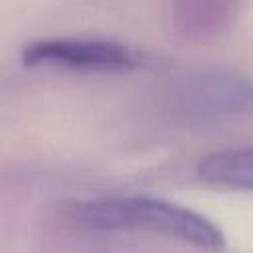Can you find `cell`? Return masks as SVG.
Segmentation results:
<instances>
[{"instance_id":"6da1fadb","label":"cell","mask_w":253,"mask_h":253,"mask_svg":"<svg viewBox=\"0 0 253 253\" xmlns=\"http://www.w3.org/2000/svg\"><path fill=\"white\" fill-rule=\"evenodd\" d=\"M71 217L91 229H136L180 239L206 251L225 245L223 231L206 215L174 202L150 196H111L79 202Z\"/></svg>"},{"instance_id":"7a4b0ae2","label":"cell","mask_w":253,"mask_h":253,"mask_svg":"<svg viewBox=\"0 0 253 253\" xmlns=\"http://www.w3.org/2000/svg\"><path fill=\"white\" fill-rule=\"evenodd\" d=\"M26 67H63L75 71H130L138 65V55L109 40H79V38H45L30 42L22 49Z\"/></svg>"},{"instance_id":"3957f363","label":"cell","mask_w":253,"mask_h":253,"mask_svg":"<svg viewBox=\"0 0 253 253\" xmlns=\"http://www.w3.org/2000/svg\"><path fill=\"white\" fill-rule=\"evenodd\" d=\"M237 6L239 0H172V24L186 38H210L233 20Z\"/></svg>"},{"instance_id":"277c9868","label":"cell","mask_w":253,"mask_h":253,"mask_svg":"<svg viewBox=\"0 0 253 253\" xmlns=\"http://www.w3.org/2000/svg\"><path fill=\"white\" fill-rule=\"evenodd\" d=\"M198 176L211 186L249 192L253 186V152L251 148H231L204 156L198 164Z\"/></svg>"}]
</instances>
